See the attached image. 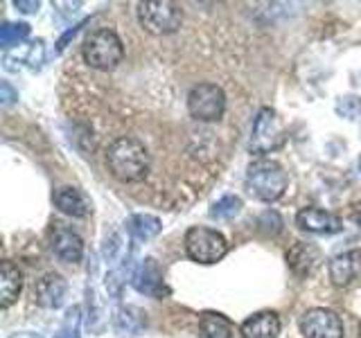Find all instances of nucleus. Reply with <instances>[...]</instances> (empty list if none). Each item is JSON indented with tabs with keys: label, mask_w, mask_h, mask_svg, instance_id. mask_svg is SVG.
<instances>
[{
	"label": "nucleus",
	"mask_w": 361,
	"mask_h": 338,
	"mask_svg": "<svg viewBox=\"0 0 361 338\" xmlns=\"http://www.w3.org/2000/svg\"><path fill=\"white\" fill-rule=\"evenodd\" d=\"M106 167L122 183H140L152 169V156L138 138L120 135L106 149Z\"/></svg>",
	"instance_id": "nucleus-1"
},
{
	"label": "nucleus",
	"mask_w": 361,
	"mask_h": 338,
	"mask_svg": "<svg viewBox=\"0 0 361 338\" xmlns=\"http://www.w3.org/2000/svg\"><path fill=\"white\" fill-rule=\"evenodd\" d=\"M246 189L264 203L278 201L287 189V174L280 167V163L269 161V158H259L251 163L246 169Z\"/></svg>",
	"instance_id": "nucleus-2"
},
{
	"label": "nucleus",
	"mask_w": 361,
	"mask_h": 338,
	"mask_svg": "<svg viewBox=\"0 0 361 338\" xmlns=\"http://www.w3.org/2000/svg\"><path fill=\"white\" fill-rule=\"evenodd\" d=\"M84 59L95 70H113L124 59V43L113 30H95L84 41Z\"/></svg>",
	"instance_id": "nucleus-3"
},
{
	"label": "nucleus",
	"mask_w": 361,
	"mask_h": 338,
	"mask_svg": "<svg viewBox=\"0 0 361 338\" xmlns=\"http://www.w3.org/2000/svg\"><path fill=\"white\" fill-rule=\"evenodd\" d=\"M185 251L192 262L199 264H217L219 259L228 253V242L226 237L212 228L195 225L185 232Z\"/></svg>",
	"instance_id": "nucleus-4"
},
{
	"label": "nucleus",
	"mask_w": 361,
	"mask_h": 338,
	"mask_svg": "<svg viewBox=\"0 0 361 338\" xmlns=\"http://www.w3.org/2000/svg\"><path fill=\"white\" fill-rule=\"evenodd\" d=\"M285 127L278 118V113L274 108H259L257 118L253 122V131H251V140H248V149L251 154H271L280 149L285 144Z\"/></svg>",
	"instance_id": "nucleus-5"
},
{
	"label": "nucleus",
	"mask_w": 361,
	"mask_h": 338,
	"mask_svg": "<svg viewBox=\"0 0 361 338\" xmlns=\"http://www.w3.org/2000/svg\"><path fill=\"white\" fill-rule=\"evenodd\" d=\"M138 20L145 32L163 37V34H174L183 25V11L174 3H140L138 5Z\"/></svg>",
	"instance_id": "nucleus-6"
},
{
	"label": "nucleus",
	"mask_w": 361,
	"mask_h": 338,
	"mask_svg": "<svg viewBox=\"0 0 361 338\" xmlns=\"http://www.w3.org/2000/svg\"><path fill=\"white\" fill-rule=\"evenodd\" d=\"M188 111H190V115L199 122L221 120L224 111H226V95H224L221 86L210 84V82L192 86L190 95H188Z\"/></svg>",
	"instance_id": "nucleus-7"
},
{
	"label": "nucleus",
	"mask_w": 361,
	"mask_h": 338,
	"mask_svg": "<svg viewBox=\"0 0 361 338\" xmlns=\"http://www.w3.org/2000/svg\"><path fill=\"white\" fill-rule=\"evenodd\" d=\"M305 338H343V323L332 309H310L300 318Z\"/></svg>",
	"instance_id": "nucleus-8"
},
{
	"label": "nucleus",
	"mask_w": 361,
	"mask_h": 338,
	"mask_svg": "<svg viewBox=\"0 0 361 338\" xmlns=\"http://www.w3.org/2000/svg\"><path fill=\"white\" fill-rule=\"evenodd\" d=\"M131 282L138 293H145L149 298H163L167 293L165 280H163V270L158 266L154 257H147L140 262V266L133 270Z\"/></svg>",
	"instance_id": "nucleus-9"
},
{
	"label": "nucleus",
	"mask_w": 361,
	"mask_h": 338,
	"mask_svg": "<svg viewBox=\"0 0 361 338\" xmlns=\"http://www.w3.org/2000/svg\"><path fill=\"white\" fill-rule=\"evenodd\" d=\"M66 293H68L66 280L56 273H45L34 284V298H37V304L43 309H59L66 300Z\"/></svg>",
	"instance_id": "nucleus-10"
},
{
	"label": "nucleus",
	"mask_w": 361,
	"mask_h": 338,
	"mask_svg": "<svg viewBox=\"0 0 361 338\" xmlns=\"http://www.w3.org/2000/svg\"><path fill=\"white\" fill-rule=\"evenodd\" d=\"M296 223L302 230L316 232V234H334L343 230V221L332 212H325L319 208H305L298 212Z\"/></svg>",
	"instance_id": "nucleus-11"
},
{
	"label": "nucleus",
	"mask_w": 361,
	"mask_h": 338,
	"mask_svg": "<svg viewBox=\"0 0 361 338\" xmlns=\"http://www.w3.org/2000/svg\"><path fill=\"white\" fill-rule=\"evenodd\" d=\"M361 275V251H348L330 262V280L334 287H348Z\"/></svg>",
	"instance_id": "nucleus-12"
},
{
	"label": "nucleus",
	"mask_w": 361,
	"mask_h": 338,
	"mask_svg": "<svg viewBox=\"0 0 361 338\" xmlns=\"http://www.w3.org/2000/svg\"><path fill=\"white\" fill-rule=\"evenodd\" d=\"M52 251L54 255L61 259V262H68V264H75L79 259L84 257V242L82 237L77 232L68 230V228H56L54 234H52Z\"/></svg>",
	"instance_id": "nucleus-13"
},
{
	"label": "nucleus",
	"mask_w": 361,
	"mask_h": 338,
	"mask_svg": "<svg viewBox=\"0 0 361 338\" xmlns=\"http://www.w3.org/2000/svg\"><path fill=\"white\" fill-rule=\"evenodd\" d=\"M287 262H289V266H291L293 273L300 275V277H307V275L314 273L316 266L321 264V251H319L316 246H312V244H302V242H298V244H293V246L289 248Z\"/></svg>",
	"instance_id": "nucleus-14"
},
{
	"label": "nucleus",
	"mask_w": 361,
	"mask_h": 338,
	"mask_svg": "<svg viewBox=\"0 0 361 338\" xmlns=\"http://www.w3.org/2000/svg\"><path fill=\"white\" fill-rule=\"evenodd\" d=\"M54 206L71 217H88L93 212V203L77 187H59L54 192Z\"/></svg>",
	"instance_id": "nucleus-15"
},
{
	"label": "nucleus",
	"mask_w": 361,
	"mask_h": 338,
	"mask_svg": "<svg viewBox=\"0 0 361 338\" xmlns=\"http://www.w3.org/2000/svg\"><path fill=\"white\" fill-rule=\"evenodd\" d=\"M242 338H278L280 318L274 311H259L246 318L240 327Z\"/></svg>",
	"instance_id": "nucleus-16"
},
{
	"label": "nucleus",
	"mask_w": 361,
	"mask_h": 338,
	"mask_svg": "<svg viewBox=\"0 0 361 338\" xmlns=\"http://www.w3.org/2000/svg\"><path fill=\"white\" fill-rule=\"evenodd\" d=\"M20 287L23 275L18 266H14L11 262H3V266H0V304H3V309H7L9 304L18 300Z\"/></svg>",
	"instance_id": "nucleus-17"
},
{
	"label": "nucleus",
	"mask_w": 361,
	"mask_h": 338,
	"mask_svg": "<svg viewBox=\"0 0 361 338\" xmlns=\"http://www.w3.org/2000/svg\"><path fill=\"white\" fill-rule=\"evenodd\" d=\"M124 228L131 234V239L135 242H149L161 232V219L154 217V214H133L129 221L124 223Z\"/></svg>",
	"instance_id": "nucleus-18"
},
{
	"label": "nucleus",
	"mask_w": 361,
	"mask_h": 338,
	"mask_svg": "<svg viewBox=\"0 0 361 338\" xmlns=\"http://www.w3.org/2000/svg\"><path fill=\"white\" fill-rule=\"evenodd\" d=\"M113 327H116V332L122 338L138 336L145 330V315L135 307H120L116 315H113Z\"/></svg>",
	"instance_id": "nucleus-19"
},
{
	"label": "nucleus",
	"mask_w": 361,
	"mask_h": 338,
	"mask_svg": "<svg viewBox=\"0 0 361 338\" xmlns=\"http://www.w3.org/2000/svg\"><path fill=\"white\" fill-rule=\"evenodd\" d=\"M201 332L206 338H233V323L221 313H203Z\"/></svg>",
	"instance_id": "nucleus-20"
},
{
	"label": "nucleus",
	"mask_w": 361,
	"mask_h": 338,
	"mask_svg": "<svg viewBox=\"0 0 361 338\" xmlns=\"http://www.w3.org/2000/svg\"><path fill=\"white\" fill-rule=\"evenodd\" d=\"M30 34V25L25 23H3L0 27V48L9 50L11 45H18L23 39H27Z\"/></svg>",
	"instance_id": "nucleus-21"
},
{
	"label": "nucleus",
	"mask_w": 361,
	"mask_h": 338,
	"mask_svg": "<svg viewBox=\"0 0 361 338\" xmlns=\"http://www.w3.org/2000/svg\"><path fill=\"white\" fill-rule=\"evenodd\" d=\"M242 210V199L240 196H224L221 201H217L210 210L212 219H233L237 217Z\"/></svg>",
	"instance_id": "nucleus-22"
},
{
	"label": "nucleus",
	"mask_w": 361,
	"mask_h": 338,
	"mask_svg": "<svg viewBox=\"0 0 361 338\" xmlns=\"http://www.w3.org/2000/svg\"><path fill=\"white\" fill-rule=\"evenodd\" d=\"M54 338H79V307L68 311L66 323Z\"/></svg>",
	"instance_id": "nucleus-23"
},
{
	"label": "nucleus",
	"mask_w": 361,
	"mask_h": 338,
	"mask_svg": "<svg viewBox=\"0 0 361 338\" xmlns=\"http://www.w3.org/2000/svg\"><path fill=\"white\" fill-rule=\"evenodd\" d=\"M259 225H262V230H264V232L276 234V232H280V228H282V219L278 217V212L267 210V212L262 214V217H259Z\"/></svg>",
	"instance_id": "nucleus-24"
},
{
	"label": "nucleus",
	"mask_w": 361,
	"mask_h": 338,
	"mask_svg": "<svg viewBox=\"0 0 361 338\" xmlns=\"http://www.w3.org/2000/svg\"><path fill=\"white\" fill-rule=\"evenodd\" d=\"M0 99H3V104H5V106H9L11 101L18 99V93L9 86V82H3V84H0Z\"/></svg>",
	"instance_id": "nucleus-25"
},
{
	"label": "nucleus",
	"mask_w": 361,
	"mask_h": 338,
	"mask_svg": "<svg viewBox=\"0 0 361 338\" xmlns=\"http://www.w3.org/2000/svg\"><path fill=\"white\" fill-rule=\"evenodd\" d=\"M14 7L20 9V11H25V14H34V11L39 9V3H25V0H16Z\"/></svg>",
	"instance_id": "nucleus-26"
},
{
	"label": "nucleus",
	"mask_w": 361,
	"mask_h": 338,
	"mask_svg": "<svg viewBox=\"0 0 361 338\" xmlns=\"http://www.w3.org/2000/svg\"><path fill=\"white\" fill-rule=\"evenodd\" d=\"M11 338H43V336L34 334V332H23V334H16V336H11Z\"/></svg>",
	"instance_id": "nucleus-27"
},
{
	"label": "nucleus",
	"mask_w": 361,
	"mask_h": 338,
	"mask_svg": "<svg viewBox=\"0 0 361 338\" xmlns=\"http://www.w3.org/2000/svg\"><path fill=\"white\" fill-rule=\"evenodd\" d=\"M359 338H361V327H359Z\"/></svg>",
	"instance_id": "nucleus-28"
},
{
	"label": "nucleus",
	"mask_w": 361,
	"mask_h": 338,
	"mask_svg": "<svg viewBox=\"0 0 361 338\" xmlns=\"http://www.w3.org/2000/svg\"><path fill=\"white\" fill-rule=\"evenodd\" d=\"M359 169H361V158H359Z\"/></svg>",
	"instance_id": "nucleus-29"
},
{
	"label": "nucleus",
	"mask_w": 361,
	"mask_h": 338,
	"mask_svg": "<svg viewBox=\"0 0 361 338\" xmlns=\"http://www.w3.org/2000/svg\"><path fill=\"white\" fill-rule=\"evenodd\" d=\"M359 223H361V214H359Z\"/></svg>",
	"instance_id": "nucleus-30"
}]
</instances>
